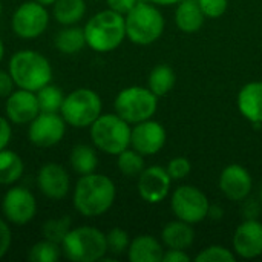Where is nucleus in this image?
<instances>
[{
    "instance_id": "obj_1",
    "label": "nucleus",
    "mask_w": 262,
    "mask_h": 262,
    "mask_svg": "<svg viewBox=\"0 0 262 262\" xmlns=\"http://www.w3.org/2000/svg\"><path fill=\"white\" fill-rule=\"evenodd\" d=\"M117 189L114 181L103 173L81 175L74 187V207L86 218L104 215L115 201Z\"/></svg>"
},
{
    "instance_id": "obj_2",
    "label": "nucleus",
    "mask_w": 262,
    "mask_h": 262,
    "mask_svg": "<svg viewBox=\"0 0 262 262\" xmlns=\"http://www.w3.org/2000/svg\"><path fill=\"white\" fill-rule=\"evenodd\" d=\"M8 71L17 88L32 92H37L52 80L49 60L34 49L17 51L9 60Z\"/></svg>"
},
{
    "instance_id": "obj_3",
    "label": "nucleus",
    "mask_w": 262,
    "mask_h": 262,
    "mask_svg": "<svg viewBox=\"0 0 262 262\" xmlns=\"http://www.w3.org/2000/svg\"><path fill=\"white\" fill-rule=\"evenodd\" d=\"M86 45L95 52H111L117 49L126 38L124 15L104 9L92 15L84 25Z\"/></svg>"
},
{
    "instance_id": "obj_4",
    "label": "nucleus",
    "mask_w": 262,
    "mask_h": 262,
    "mask_svg": "<svg viewBox=\"0 0 262 262\" xmlns=\"http://www.w3.org/2000/svg\"><path fill=\"white\" fill-rule=\"evenodd\" d=\"M61 250L72 262L101 261L107 253L106 233L91 226L74 227L63 239Z\"/></svg>"
},
{
    "instance_id": "obj_5",
    "label": "nucleus",
    "mask_w": 262,
    "mask_h": 262,
    "mask_svg": "<svg viewBox=\"0 0 262 262\" xmlns=\"http://www.w3.org/2000/svg\"><path fill=\"white\" fill-rule=\"evenodd\" d=\"M126 37L140 46L155 43L164 31V17L160 9L150 3L138 2L126 15Z\"/></svg>"
},
{
    "instance_id": "obj_6",
    "label": "nucleus",
    "mask_w": 262,
    "mask_h": 262,
    "mask_svg": "<svg viewBox=\"0 0 262 262\" xmlns=\"http://www.w3.org/2000/svg\"><path fill=\"white\" fill-rule=\"evenodd\" d=\"M130 124L117 114H101L91 124L94 146L107 154L118 155L130 146Z\"/></svg>"
},
{
    "instance_id": "obj_7",
    "label": "nucleus",
    "mask_w": 262,
    "mask_h": 262,
    "mask_svg": "<svg viewBox=\"0 0 262 262\" xmlns=\"http://www.w3.org/2000/svg\"><path fill=\"white\" fill-rule=\"evenodd\" d=\"M103 103L100 95L89 88H78L64 97L60 109V115L66 124L83 129L91 127V124L101 115Z\"/></svg>"
},
{
    "instance_id": "obj_8",
    "label": "nucleus",
    "mask_w": 262,
    "mask_h": 262,
    "mask_svg": "<svg viewBox=\"0 0 262 262\" xmlns=\"http://www.w3.org/2000/svg\"><path fill=\"white\" fill-rule=\"evenodd\" d=\"M115 114L129 124H137L152 118L158 107V97L141 86H129L118 92L115 103Z\"/></svg>"
},
{
    "instance_id": "obj_9",
    "label": "nucleus",
    "mask_w": 262,
    "mask_h": 262,
    "mask_svg": "<svg viewBox=\"0 0 262 262\" xmlns=\"http://www.w3.org/2000/svg\"><path fill=\"white\" fill-rule=\"evenodd\" d=\"M49 12L45 5L28 0L17 6L12 14L11 26L17 37L25 40H32L40 37L49 25Z\"/></svg>"
},
{
    "instance_id": "obj_10",
    "label": "nucleus",
    "mask_w": 262,
    "mask_h": 262,
    "mask_svg": "<svg viewBox=\"0 0 262 262\" xmlns=\"http://www.w3.org/2000/svg\"><path fill=\"white\" fill-rule=\"evenodd\" d=\"M170 207L177 220L186 221L189 224H196L207 218L210 203L198 187L180 186L172 193Z\"/></svg>"
},
{
    "instance_id": "obj_11",
    "label": "nucleus",
    "mask_w": 262,
    "mask_h": 262,
    "mask_svg": "<svg viewBox=\"0 0 262 262\" xmlns=\"http://www.w3.org/2000/svg\"><path fill=\"white\" fill-rule=\"evenodd\" d=\"M2 212L9 224L25 226L31 223L37 213V201L34 193L21 186L8 189L2 200Z\"/></svg>"
},
{
    "instance_id": "obj_12",
    "label": "nucleus",
    "mask_w": 262,
    "mask_h": 262,
    "mask_svg": "<svg viewBox=\"0 0 262 262\" xmlns=\"http://www.w3.org/2000/svg\"><path fill=\"white\" fill-rule=\"evenodd\" d=\"M66 134V121L60 114L40 112L28 127V138L37 147H52Z\"/></svg>"
},
{
    "instance_id": "obj_13",
    "label": "nucleus",
    "mask_w": 262,
    "mask_h": 262,
    "mask_svg": "<svg viewBox=\"0 0 262 262\" xmlns=\"http://www.w3.org/2000/svg\"><path fill=\"white\" fill-rule=\"evenodd\" d=\"M166 129L161 123L149 118L134 124L130 130V147L143 157L158 154L166 144Z\"/></svg>"
},
{
    "instance_id": "obj_14",
    "label": "nucleus",
    "mask_w": 262,
    "mask_h": 262,
    "mask_svg": "<svg viewBox=\"0 0 262 262\" xmlns=\"http://www.w3.org/2000/svg\"><path fill=\"white\" fill-rule=\"evenodd\" d=\"M37 186L40 192L54 201L66 198L71 190V177L58 163H46L38 169Z\"/></svg>"
},
{
    "instance_id": "obj_15",
    "label": "nucleus",
    "mask_w": 262,
    "mask_h": 262,
    "mask_svg": "<svg viewBox=\"0 0 262 262\" xmlns=\"http://www.w3.org/2000/svg\"><path fill=\"white\" fill-rule=\"evenodd\" d=\"M170 184H172V178L169 177L164 167L150 166L140 173L137 186H138V193L144 201L150 204H158L169 195Z\"/></svg>"
},
{
    "instance_id": "obj_16",
    "label": "nucleus",
    "mask_w": 262,
    "mask_h": 262,
    "mask_svg": "<svg viewBox=\"0 0 262 262\" xmlns=\"http://www.w3.org/2000/svg\"><path fill=\"white\" fill-rule=\"evenodd\" d=\"M40 114L37 95L32 91L14 89L11 95L6 97L5 115L14 124H29Z\"/></svg>"
},
{
    "instance_id": "obj_17",
    "label": "nucleus",
    "mask_w": 262,
    "mask_h": 262,
    "mask_svg": "<svg viewBox=\"0 0 262 262\" xmlns=\"http://www.w3.org/2000/svg\"><path fill=\"white\" fill-rule=\"evenodd\" d=\"M233 252L244 259H255L262 255V223L246 220L233 233Z\"/></svg>"
},
{
    "instance_id": "obj_18",
    "label": "nucleus",
    "mask_w": 262,
    "mask_h": 262,
    "mask_svg": "<svg viewBox=\"0 0 262 262\" xmlns=\"http://www.w3.org/2000/svg\"><path fill=\"white\" fill-rule=\"evenodd\" d=\"M253 187L250 172L241 164L227 166L220 177V189L230 201H244Z\"/></svg>"
},
{
    "instance_id": "obj_19",
    "label": "nucleus",
    "mask_w": 262,
    "mask_h": 262,
    "mask_svg": "<svg viewBox=\"0 0 262 262\" xmlns=\"http://www.w3.org/2000/svg\"><path fill=\"white\" fill-rule=\"evenodd\" d=\"M238 109L250 123L262 124V81H250L241 88Z\"/></svg>"
},
{
    "instance_id": "obj_20",
    "label": "nucleus",
    "mask_w": 262,
    "mask_h": 262,
    "mask_svg": "<svg viewBox=\"0 0 262 262\" xmlns=\"http://www.w3.org/2000/svg\"><path fill=\"white\" fill-rule=\"evenodd\" d=\"M163 256V246L152 235H140L134 238L127 249V258L130 262H161Z\"/></svg>"
},
{
    "instance_id": "obj_21",
    "label": "nucleus",
    "mask_w": 262,
    "mask_h": 262,
    "mask_svg": "<svg viewBox=\"0 0 262 262\" xmlns=\"http://www.w3.org/2000/svg\"><path fill=\"white\" fill-rule=\"evenodd\" d=\"M161 241L167 249L187 250L195 241V230L192 229V224L177 220L164 226L161 232Z\"/></svg>"
},
{
    "instance_id": "obj_22",
    "label": "nucleus",
    "mask_w": 262,
    "mask_h": 262,
    "mask_svg": "<svg viewBox=\"0 0 262 262\" xmlns=\"http://www.w3.org/2000/svg\"><path fill=\"white\" fill-rule=\"evenodd\" d=\"M204 12L201 11L196 0H181L175 11V23L177 26L186 32L193 34L201 29L204 25Z\"/></svg>"
},
{
    "instance_id": "obj_23",
    "label": "nucleus",
    "mask_w": 262,
    "mask_h": 262,
    "mask_svg": "<svg viewBox=\"0 0 262 262\" xmlns=\"http://www.w3.org/2000/svg\"><path fill=\"white\" fill-rule=\"evenodd\" d=\"M54 46L58 52L64 55H74L78 54L86 45L84 37V28H80L77 25L64 26L61 31H58L54 37Z\"/></svg>"
},
{
    "instance_id": "obj_24",
    "label": "nucleus",
    "mask_w": 262,
    "mask_h": 262,
    "mask_svg": "<svg viewBox=\"0 0 262 262\" xmlns=\"http://www.w3.org/2000/svg\"><path fill=\"white\" fill-rule=\"evenodd\" d=\"M86 14L84 0H55L52 5V17L63 26L77 25Z\"/></svg>"
},
{
    "instance_id": "obj_25",
    "label": "nucleus",
    "mask_w": 262,
    "mask_h": 262,
    "mask_svg": "<svg viewBox=\"0 0 262 262\" xmlns=\"http://www.w3.org/2000/svg\"><path fill=\"white\" fill-rule=\"evenodd\" d=\"M25 172V163L18 154L8 147L0 150V184L11 186L17 183Z\"/></svg>"
},
{
    "instance_id": "obj_26",
    "label": "nucleus",
    "mask_w": 262,
    "mask_h": 262,
    "mask_svg": "<svg viewBox=\"0 0 262 262\" xmlns=\"http://www.w3.org/2000/svg\"><path fill=\"white\" fill-rule=\"evenodd\" d=\"M69 164L72 170L80 177L95 172L98 166V157L95 154V149L88 144L74 146L69 154Z\"/></svg>"
},
{
    "instance_id": "obj_27",
    "label": "nucleus",
    "mask_w": 262,
    "mask_h": 262,
    "mask_svg": "<svg viewBox=\"0 0 262 262\" xmlns=\"http://www.w3.org/2000/svg\"><path fill=\"white\" fill-rule=\"evenodd\" d=\"M177 83L175 71L169 64H157L147 78V88L160 98L167 95Z\"/></svg>"
},
{
    "instance_id": "obj_28",
    "label": "nucleus",
    "mask_w": 262,
    "mask_h": 262,
    "mask_svg": "<svg viewBox=\"0 0 262 262\" xmlns=\"http://www.w3.org/2000/svg\"><path fill=\"white\" fill-rule=\"evenodd\" d=\"M35 95H37L40 112H49V114H60L61 104L66 97L61 88L51 84V83L38 89Z\"/></svg>"
},
{
    "instance_id": "obj_29",
    "label": "nucleus",
    "mask_w": 262,
    "mask_h": 262,
    "mask_svg": "<svg viewBox=\"0 0 262 262\" xmlns=\"http://www.w3.org/2000/svg\"><path fill=\"white\" fill-rule=\"evenodd\" d=\"M117 166H118V170L124 177H129V178L140 177V173L146 169L144 157L135 149H129V147L117 155Z\"/></svg>"
},
{
    "instance_id": "obj_30",
    "label": "nucleus",
    "mask_w": 262,
    "mask_h": 262,
    "mask_svg": "<svg viewBox=\"0 0 262 262\" xmlns=\"http://www.w3.org/2000/svg\"><path fill=\"white\" fill-rule=\"evenodd\" d=\"M72 229V220L71 216H60V218H52L43 223L41 226V235L43 239L57 243L61 246L63 239L66 238V235L69 233V230Z\"/></svg>"
},
{
    "instance_id": "obj_31",
    "label": "nucleus",
    "mask_w": 262,
    "mask_h": 262,
    "mask_svg": "<svg viewBox=\"0 0 262 262\" xmlns=\"http://www.w3.org/2000/svg\"><path fill=\"white\" fill-rule=\"evenodd\" d=\"M63 250L61 246L48 239L35 243L29 252H28V259L31 262H55L60 259Z\"/></svg>"
},
{
    "instance_id": "obj_32",
    "label": "nucleus",
    "mask_w": 262,
    "mask_h": 262,
    "mask_svg": "<svg viewBox=\"0 0 262 262\" xmlns=\"http://www.w3.org/2000/svg\"><path fill=\"white\" fill-rule=\"evenodd\" d=\"M106 244H107V253L114 256H121L127 252L130 238L126 230L120 227H114L106 233Z\"/></svg>"
},
{
    "instance_id": "obj_33",
    "label": "nucleus",
    "mask_w": 262,
    "mask_h": 262,
    "mask_svg": "<svg viewBox=\"0 0 262 262\" xmlns=\"http://www.w3.org/2000/svg\"><path fill=\"white\" fill-rule=\"evenodd\" d=\"M196 262H233L236 261L235 252L223 247V246H210L206 247L195 256Z\"/></svg>"
},
{
    "instance_id": "obj_34",
    "label": "nucleus",
    "mask_w": 262,
    "mask_h": 262,
    "mask_svg": "<svg viewBox=\"0 0 262 262\" xmlns=\"http://www.w3.org/2000/svg\"><path fill=\"white\" fill-rule=\"evenodd\" d=\"M169 177L172 178V181H177V180H183L186 178L190 170H192V164L187 158L184 157H177V158H172L169 163H167V167H166Z\"/></svg>"
},
{
    "instance_id": "obj_35",
    "label": "nucleus",
    "mask_w": 262,
    "mask_h": 262,
    "mask_svg": "<svg viewBox=\"0 0 262 262\" xmlns=\"http://www.w3.org/2000/svg\"><path fill=\"white\" fill-rule=\"evenodd\" d=\"M201 11L209 18H220L229 6V0H196Z\"/></svg>"
},
{
    "instance_id": "obj_36",
    "label": "nucleus",
    "mask_w": 262,
    "mask_h": 262,
    "mask_svg": "<svg viewBox=\"0 0 262 262\" xmlns=\"http://www.w3.org/2000/svg\"><path fill=\"white\" fill-rule=\"evenodd\" d=\"M11 243H12V233H11V227L8 224V221L0 218V259L8 253V250L11 249Z\"/></svg>"
},
{
    "instance_id": "obj_37",
    "label": "nucleus",
    "mask_w": 262,
    "mask_h": 262,
    "mask_svg": "<svg viewBox=\"0 0 262 262\" xmlns=\"http://www.w3.org/2000/svg\"><path fill=\"white\" fill-rule=\"evenodd\" d=\"M14 88H15V83H14L9 71L0 69V97L6 98L8 95H11Z\"/></svg>"
},
{
    "instance_id": "obj_38",
    "label": "nucleus",
    "mask_w": 262,
    "mask_h": 262,
    "mask_svg": "<svg viewBox=\"0 0 262 262\" xmlns=\"http://www.w3.org/2000/svg\"><path fill=\"white\" fill-rule=\"evenodd\" d=\"M12 138V129H11V121L6 117L0 115V150L6 149L9 141Z\"/></svg>"
},
{
    "instance_id": "obj_39",
    "label": "nucleus",
    "mask_w": 262,
    "mask_h": 262,
    "mask_svg": "<svg viewBox=\"0 0 262 262\" xmlns=\"http://www.w3.org/2000/svg\"><path fill=\"white\" fill-rule=\"evenodd\" d=\"M106 2H107L109 9H112L121 15H126L138 3V0H106Z\"/></svg>"
},
{
    "instance_id": "obj_40",
    "label": "nucleus",
    "mask_w": 262,
    "mask_h": 262,
    "mask_svg": "<svg viewBox=\"0 0 262 262\" xmlns=\"http://www.w3.org/2000/svg\"><path fill=\"white\" fill-rule=\"evenodd\" d=\"M190 256L186 253V250H177V249H169L164 256L163 262H189Z\"/></svg>"
},
{
    "instance_id": "obj_41",
    "label": "nucleus",
    "mask_w": 262,
    "mask_h": 262,
    "mask_svg": "<svg viewBox=\"0 0 262 262\" xmlns=\"http://www.w3.org/2000/svg\"><path fill=\"white\" fill-rule=\"evenodd\" d=\"M243 212H244V215H246V220H255V216H256L258 212H259V206H258V203H256L255 200L246 201Z\"/></svg>"
},
{
    "instance_id": "obj_42",
    "label": "nucleus",
    "mask_w": 262,
    "mask_h": 262,
    "mask_svg": "<svg viewBox=\"0 0 262 262\" xmlns=\"http://www.w3.org/2000/svg\"><path fill=\"white\" fill-rule=\"evenodd\" d=\"M223 216H224V210H223L220 206L213 204V206H210V207H209L207 218H210V220H213V221H220Z\"/></svg>"
},
{
    "instance_id": "obj_43",
    "label": "nucleus",
    "mask_w": 262,
    "mask_h": 262,
    "mask_svg": "<svg viewBox=\"0 0 262 262\" xmlns=\"http://www.w3.org/2000/svg\"><path fill=\"white\" fill-rule=\"evenodd\" d=\"M154 5H163V6H169V5H178L181 0H150Z\"/></svg>"
},
{
    "instance_id": "obj_44",
    "label": "nucleus",
    "mask_w": 262,
    "mask_h": 262,
    "mask_svg": "<svg viewBox=\"0 0 262 262\" xmlns=\"http://www.w3.org/2000/svg\"><path fill=\"white\" fill-rule=\"evenodd\" d=\"M3 55H5V45H3V40L0 37V61L3 60Z\"/></svg>"
},
{
    "instance_id": "obj_45",
    "label": "nucleus",
    "mask_w": 262,
    "mask_h": 262,
    "mask_svg": "<svg viewBox=\"0 0 262 262\" xmlns=\"http://www.w3.org/2000/svg\"><path fill=\"white\" fill-rule=\"evenodd\" d=\"M35 2H38V3H41L45 6H49V5H54L55 3V0H35Z\"/></svg>"
},
{
    "instance_id": "obj_46",
    "label": "nucleus",
    "mask_w": 262,
    "mask_h": 262,
    "mask_svg": "<svg viewBox=\"0 0 262 262\" xmlns=\"http://www.w3.org/2000/svg\"><path fill=\"white\" fill-rule=\"evenodd\" d=\"M2 9H3V6H2V0H0V15H2Z\"/></svg>"
},
{
    "instance_id": "obj_47",
    "label": "nucleus",
    "mask_w": 262,
    "mask_h": 262,
    "mask_svg": "<svg viewBox=\"0 0 262 262\" xmlns=\"http://www.w3.org/2000/svg\"><path fill=\"white\" fill-rule=\"evenodd\" d=\"M261 204H262V190H261Z\"/></svg>"
}]
</instances>
